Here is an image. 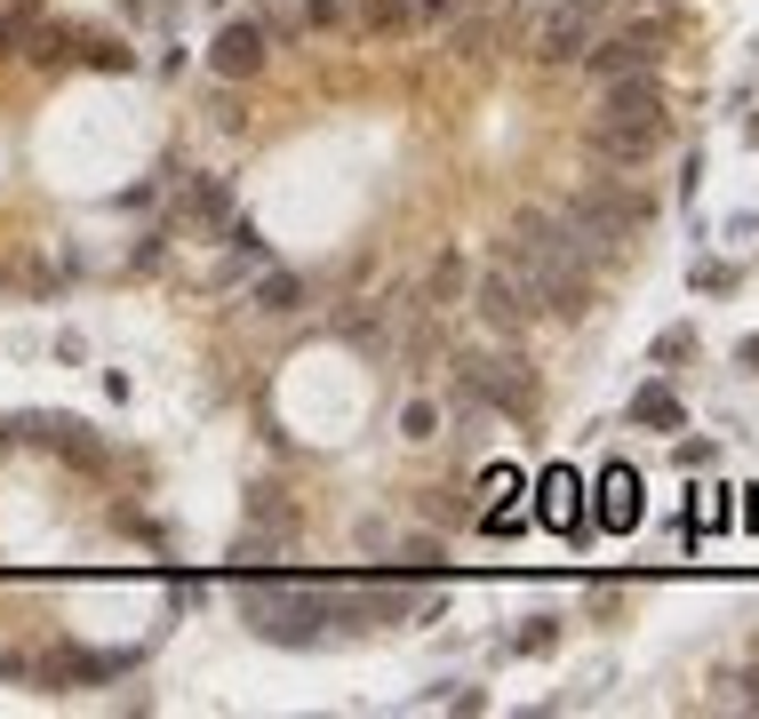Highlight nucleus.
<instances>
[{
    "label": "nucleus",
    "instance_id": "1",
    "mask_svg": "<svg viewBox=\"0 0 759 719\" xmlns=\"http://www.w3.org/2000/svg\"><path fill=\"white\" fill-rule=\"evenodd\" d=\"M232 600H240V624H249L256 639H272V647L336 639L320 584H296V575H281V568H232Z\"/></svg>",
    "mask_w": 759,
    "mask_h": 719
},
{
    "label": "nucleus",
    "instance_id": "2",
    "mask_svg": "<svg viewBox=\"0 0 759 719\" xmlns=\"http://www.w3.org/2000/svg\"><path fill=\"white\" fill-rule=\"evenodd\" d=\"M464 384L488 400V416H512V424H536V408H544V384H536V360L520 352V336H504L496 352H472L464 368Z\"/></svg>",
    "mask_w": 759,
    "mask_h": 719
},
{
    "label": "nucleus",
    "instance_id": "3",
    "mask_svg": "<svg viewBox=\"0 0 759 719\" xmlns=\"http://www.w3.org/2000/svg\"><path fill=\"white\" fill-rule=\"evenodd\" d=\"M472 313L488 320L496 336H528V328L544 320V288H536V272L512 256V249H496L488 264H479V281H472Z\"/></svg>",
    "mask_w": 759,
    "mask_h": 719
},
{
    "label": "nucleus",
    "instance_id": "4",
    "mask_svg": "<svg viewBox=\"0 0 759 719\" xmlns=\"http://www.w3.org/2000/svg\"><path fill=\"white\" fill-rule=\"evenodd\" d=\"M560 216L583 224L592 240H608V249H624V240L647 224V192H632V184L608 168V177H592V184H576V192H568V209H560Z\"/></svg>",
    "mask_w": 759,
    "mask_h": 719
},
{
    "label": "nucleus",
    "instance_id": "5",
    "mask_svg": "<svg viewBox=\"0 0 759 719\" xmlns=\"http://www.w3.org/2000/svg\"><path fill=\"white\" fill-rule=\"evenodd\" d=\"M136 664V647H49V656H32V688L41 696H73V688H113V679H128Z\"/></svg>",
    "mask_w": 759,
    "mask_h": 719
},
{
    "label": "nucleus",
    "instance_id": "6",
    "mask_svg": "<svg viewBox=\"0 0 759 719\" xmlns=\"http://www.w3.org/2000/svg\"><path fill=\"white\" fill-rule=\"evenodd\" d=\"M264 73H272V32H264L256 17H224L217 41H209V81L249 88V81H264Z\"/></svg>",
    "mask_w": 759,
    "mask_h": 719
},
{
    "label": "nucleus",
    "instance_id": "7",
    "mask_svg": "<svg viewBox=\"0 0 759 719\" xmlns=\"http://www.w3.org/2000/svg\"><path fill=\"white\" fill-rule=\"evenodd\" d=\"M592 120H615V128H647L672 145V105H664V81L655 73H624V81H600V113Z\"/></svg>",
    "mask_w": 759,
    "mask_h": 719
},
{
    "label": "nucleus",
    "instance_id": "8",
    "mask_svg": "<svg viewBox=\"0 0 759 719\" xmlns=\"http://www.w3.org/2000/svg\"><path fill=\"white\" fill-rule=\"evenodd\" d=\"M528 496H536V504H528L536 528L568 536V543H592V511H583V472H576V464H551Z\"/></svg>",
    "mask_w": 759,
    "mask_h": 719
},
{
    "label": "nucleus",
    "instance_id": "9",
    "mask_svg": "<svg viewBox=\"0 0 759 719\" xmlns=\"http://www.w3.org/2000/svg\"><path fill=\"white\" fill-rule=\"evenodd\" d=\"M583 511H592V536H632L647 520V488L632 464H608L600 479H583Z\"/></svg>",
    "mask_w": 759,
    "mask_h": 719
},
{
    "label": "nucleus",
    "instance_id": "10",
    "mask_svg": "<svg viewBox=\"0 0 759 719\" xmlns=\"http://www.w3.org/2000/svg\"><path fill=\"white\" fill-rule=\"evenodd\" d=\"M600 41V9H576V0H544V17L528 24V56L536 64H576Z\"/></svg>",
    "mask_w": 759,
    "mask_h": 719
},
{
    "label": "nucleus",
    "instance_id": "11",
    "mask_svg": "<svg viewBox=\"0 0 759 719\" xmlns=\"http://www.w3.org/2000/svg\"><path fill=\"white\" fill-rule=\"evenodd\" d=\"M32 440H41L56 464L88 472V479H105V472H113V448H105V432H96L88 416H32Z\"/></svg>",
    "mask_w": 759,
    "mask_h": 719
},
{
    "label": "nucleus",
    "instance_id": "12",
    "mask_svg": "<svg viewBox=\"0 0 759 719\" xmlns=\"http://www.w3.org/2000/svg\"><path fill=\"white\" fill-rule=\"evenodd\" d=\"M583 152H592L600 168H615V177H632V168H647L655 152H664V136H647V128H615V120H583Z\"/></svg>",
    "mask_w": 759,
    "mask_h": 719
},
{
    "label": "nucleus",
    "instance_id": "13",
    "mask_svg": "<svg viewBox=\"0 0 759 719\" xmlns=\"http://www.w3.org/2000/svg\"><path fill=\"white\" fill-rule=\"evenodd\" d=\"M440 32H447V49H456L464 64H488V56L512 41V24H504L496 9H456V17L440 24Z\"/></svg>",
    "mask_w": 759,
    "mask_h": 719
},
{
    "label": "nucleus",
    "instance_id": "14",
    "mask_svg": "<svg viewBox=\"0 0 759 719\" xmlns=\"http://www.w3.org/2000/svg\"><path fill=\"white\" fill-rule=\"evenodd\" d=\"M352 9V32L360 41H408V32H424L417 0H344Z\"/></svg>",
    "mask_w": 759,
    "mask_h": 719
},
{
    "label": "nucleus",
    "instance_id": "15",
    "mask_svg": "<svg viewBox=\"0 0 759 719\" xmlns=\"http://www.w3.org/2000/svg\"><path fill=\"white\" fill-rule=\"evenodd\" d=\"M177 224L224 232V224H232V192H224L217 177H185V184H177Z\"/></svg>",
    "mask_w": 759,
    "mask_h": 719
},
{
    "label": "nucleus",
    "instance_id": "16",
    "mask_svg": "<svg viewBox=\"0 0 759 719\" xmlns=\"http://www.w3.org/2000/svg\"><path fill=\"white\" fill-rule=\"evenodd\" d=\"M249 304H256L264 320H296V313H304V281H296V272H281V264H256V272H249Z\"/></svg>",
    "mask_w": 759,
    "mask_h": 719
},
{
    "label": "nucleus",
    "instance_id": "17",
    "mask_svg": "<svg viewBox=\"0 0 759 719\" xmlns=\"http://www.w3.org/2000/svg\"><path fill=\"white\" fill-rule=\"evenodd\" d=\"M17 49H24V64H32V73H64V64H73V49H81V24H56V17H41V24H32Z\"/></svg>",
    "mask_w": 759,
    "mask_h": 719
},
{
    "label": "nucleus",
    "instance_id": "18",
    "mask_svg": "<svg viewBox=\"0 0 759 719\" xmlns=\"http://www.w3.org/2000/svg\"><path fill=\"white\" fill-rule=\"evenodd\" d=\"M464 288H472V264H464L456 240H447V249L432 256V272H424V313H447V304H464Z\"/></svg>",
    "mask_w": 759,
    "mask_h": 719
},
{
    "label": "nucleus",
    "instance_id": "19",
    "mask_svg": "<svg viewBox=\"0 0 759 719\" xmlns=\"http://www.w3.org/2000/svg\"><path fill=\"white\" fill-rule=\"evenodd\" d=\"M624 416H632L640 432H679V424H687V408H679V392L664 384V376H655V384H640V392H632Z\"/></svg>",
    "mask_w": 759,
    "mask_h": 719
},
{
    "label": "nucleus",
    "instance_id": "20",
    "mask_svg": "<svg viewBox=\"0 0 759 719\" xmlns=\"http://www.w3.org/2000/svg\"><path fill=\"white\" fill-rule=\"evenodd\" d=\"M336 328H344V345H360L368 360H384V352H392V313H344Z\"/></svg>",
    "mask_w": 759,
    "mask_h": 719
},
{
    "label": "nucleus",
    "instance_id": "21",
    "mask_svg": "<svg viewBox=\"0 0 759 719\" xmlns=\"http://www.w3.org/2000/svg\"><path fill=\"white\" fill-rule=\"evenodd\" d=\"M711 711H759V664H744V672H728L719 688L704 696Z\"/></svg>",
    "mask_w": 759,
    "mask_h": 719
},
{
    "label": "nucleus",
    "instance_id": "22",
    "mask_svg": "<svg viewBox=\"0 0 759 719\" xmlns=\"http://www.w3.org/2000/svg\"><path fill=\"white\" fill-rule=\"evenodd\" d=\"M81 64H96V73H128L136 64V49L128 41H105V32H81V49H73Z\"/></svg>",
    "mask_w": 759,
    "mask_h": 719
},
{
    "label": "nucleus",
    "instance_id": "23",
    "mask_svg": "<svg viewBox=\"0 0 759 719\" xmlns=\"http://www.w3.org/2000/svg\"><path fill=\"white\" fill-rule=\"evenodd\" d=\"M304 32H313V41H336V32H352V9H344V0H304Z\"/></svg>",
    "mask_w": 759,
    "mask_h": 719
},
{
    "label": "nucleus",
    "instance_id": "24",
    "mask_svg": "<svg viewBox=\"0 0 759 719\" xmlns=\"http://www.w3.org/2000/svg\"><path fill=\"white\" fill-rule=\"evenodd\" d=\"M264 32H272V49H288V41H304V17L288 9V0H256V9H249Z\"/></svg>",
    "mask_w": 759,
    "mask_h": 719
},
{
    "label": "nucleus",
    "instance_id": "25",
    "mask_svg": "<svg viewBox=\"0 0 759 719\" xmlns=\"http://www.w3.org/2000/svg\"><path fill=\"white\" fill-rule=\"evenodd\" d=\"M551 647H560V615H528L512 632V656H551Z\"/></svg>",
    "mask_w": 759,
    "mask_h": 719
},
{
    "label": "nucleus",
    "instance_id": "26",
    "mask_svg": "<svg viewBox=\"0 0 759 719\" xmlns=\"http://www.w3.org/2000/svg\"><path fill=\"white\" fill-rule=\"evenodd\" d=\"M440 424H447L440 400H408V408H400V440H417V448H424V440H440Z\"/></svg>",
    "mask_w": 759,
    "mask_h": 719
},
{
    "label": "nucleus",
    "instance_id": "27",
    "mask_svg": "<svg viewBox=\"0 0 759 719\" xmlns=\"http://www.w3.org/2000/svg\"><path fill=\"white\" fill-rule=\"evenodd\" d=\"M728 520H736L728 488H696V511H687V528H728Z\"/></svg>",
    "mask_w": 759,
    "mask_h": 719
},
{
    "label": "nucleus",
    "instance_id": "28",
    "mask_svg": "<svg viewBox=\"0 0 759 719\" xmlns=\"http://www.w3.org/2000/svg\"><path fill=\"white\" fill-rule=\"evenodd\" d=\"M479 496H528V472L520 464H488L479 472Z\"/></svg>",
    "mask_w": 759,
    "mask_h": 719
},
{
    "label": "nucleus",
    "instance_id": "29",
    "mask_svg": "<svg viewBox=\"0 0 759 719\" xmlns=\"http://www.w3.org/2000/svg\"><path fill=\"white\" fill-rule=\"evenodd\" d=\"M687 288H696V296H728V288H736V264H704V256H696Z\"/></svg>",
    "mask_w": 759,
    "mask_h": 719
},
{
    "label": "nucleus",
    "instance_id": "30",
    "mask_svg": "<svg viewBox=\"0 0 759 719\" xmlns=\"http://www.w3.org/2000/svg\"><path fill=\"white\" fill-rule=\"evenodd\" d=\"M687 352H696V328H664V336H655V368H672Z\"/></svg>",
    "mask_w": 759,
    "mask_h": 719
},
{
    "label": "nucleus",
    "instance_id": "31",
    "mask_svg": "<svg viewBox=\"0 0 759 719\" xmlns=\"http://www.w3.org/2000/svg\"><path fill=\"white\" fill-rule=\"evenodd\" d=\"M672 456H679V472H711L719 464V440H679Z\"/></svg>",
    "mask_w": 759,
    "mask_h": 719
},
{
    "label": "nucleus",
    "instance_id": "32",
    "mask_svg": "<svg viewBox=\"0 0 759 719\" xmlns=\"http://www.w3.org/2000/svg\"><path fill=\"white\" fill-rule=\"evenodd\" d=\"M424 704H447V711H488V696H479V688H432Z\"/></svg>",
    "mask_w": 759,
    "mask_h": 719
},
{
    "label": "nucleus",
    "instance_id": "33",
    "mask_svg": "<svg viewBox=\"0 0 759 719\" xmlns=\"http://www.w3.org/2000/svg\"><path fill=\"white\" fill-rule=\"evenodd\" d=\"M49 352H56L64 368H81V360H88V336H81V328H64V336H56V345H49Z\"/></svg>",
    "mask_w": 759,
    "mask_h": 719
},
{
    "label": "nucleus",
    "instance_id": "34",
    "mask_svg": "<svg viewBox=\"0 0 759 719\" xmlns=\"http://www.w3.org/2000/svg\"><path fill=\"white\" fill-rule=\"evenodd\" d=\"M160 256H168V232H145V240H136V272H160Z\"/></svg>",
    "mask_w": 759,
    "mask_h": 719
},
{
    "label": "nucleus",
    "instance_id": "35",
    "mask_svg": "<svg viewBox=\"0 0 759 719\" xmlns=\"http://www.w3.org/2000/svg\"><path fill=\"white\" fill-rule=\"evenodd\" d=\"M24 440H32V416H0V456H17Z\"/></svg>",
    "mask_w": 759,
    "mask_h": 719
},
{
    "label": "nucleus",
    "instance_id": "36",
    "mask_svg": "<svg viewBox=\"0 0 759 719\" xmlns=\"http://www.w3.org/2000/svg\"><path fill=\"white\" fill-rule=\"evenodd\" d=\"M352 543H360V552H384L392 536H384V520H360V528H352Z\"/></svg>",
    "mask_w": 759,
    "mask_h": 719
},
{
    "label": "nucleus",
    "instance_id": "37",
    "mask_svg": "<svg viewBox=\"0 0 759 719\" xmlns=\"http://www.w3.org/2000/svg\"><path fill=\"white\" fill-rule=\"evenodd\" d=\"M456 9H464V0H417V17H424V24H447Z\"/></svg>",
    "mask_w": 759,
    "mask_h": 719
},
{
    "label": "nucleus",
    "instance_id": "38",
    "mask_svg": "<svg viewBox=\"0 0 759 719\" xmlns=\"http://www.w3.org/2000/svg\"><path fill=\"white\" fill-rule=\"evenodd\" d=\"M32 672V656H17V647H0V679H24Z\"/></svg>",
    "mask_w": 759,
    "mask_h": 719
},
{
    "label": "nucleus",
    "instance_id": "39",
    "mask_svg": "<svg viewBox=\"0 0 759 719\" xmlns=\"http://www.w3.org/2000/svg\"><path fill=\"white\" fill-rule=\"evenodd\" d=\"M744 528H759V488H744Z\"/></svg>",
    "mask_w": 759,
    "mask_h": 719
},
{
    "label": "nucleus",
    "instance_id": "40",
    "mask_svg": "<svg viewBox=\"0 0 759 719\" xmlns=\"http://www.w3.org/2000/svg\"><path fill=\"white\" fill-rule=\"evenodd\" d=\"M744 368H759V336H744Z\"/></svg>",
    "mask_w": 759,
    "mask_h": 719
},
{
    "label": "nucleus",
    "instance_id": "41",
    "mask_svg": "<svg viewBox=\"0 0 759 719\" xmlns=\"http://www.w3.org/2000/svg\"><path fill=\"white\" fill-rule=\"evenodd\" d=\"M744 136H751V145H759V113H751V128H744Z\"/></svg>",
    "mask_w": 759,
    "mask_h": 719
},
{
    "label": "nucleus",
    "instance_id": "42",
    "mask_svg": "<svg viewBox=\"0 0 759 719\" xmlns=\"http://www.w3.org/2000/svg\"><path fill=\"white\" fill-rule=\"evenodd\" d=\"M576 9H608V0H576Z\"/></svg>",
    "mask_w": 759,
    "mask_h": 719
}]
</instances>
